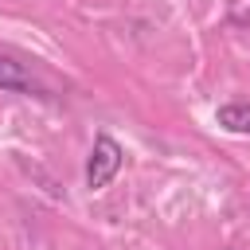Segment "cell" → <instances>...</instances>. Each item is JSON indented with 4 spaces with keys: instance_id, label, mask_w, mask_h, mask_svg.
I'll return each instance as SVG.
<instances>
[{
    "instance_id": "6da1fadb",
    "label": "cell",
    "mask_w": 250,
    "mask_h": 250,
    "mask_svg": "<svg viewBox=\"0 0 250 250\" xmlns=\"http://www.w3.org/2000/svg\"><path fill=\"white\" fill-rule=\"evenodd\" d=\"M121 160H125L121 145H117L109 133H98V137H94V148H90V160H86V188H90V191H102V188L121 172Z\"/></svg>"
},
{
    "instance_id": "7a4b0ae2",
    "label": "cell",
    "mask_w": 250,
    "mask_h": 250,
    "mask_svg": "<svg viewBox=\"0 0 250 250\" xmlns=\"http://www.w3.org/2000/svg\"><path fill=\"white\" fill-rule=\"evenodd\" d=\"M0 90H20V94H39V82L31 78V70L8 55H0Z\"/></svg>"
},
{
    "instance_id": "3957f363",
    "label": "cell",
    "mask_w": 250,
    "mask_h": 250,
    "mask_svg": "<svg viewBox=\"0 0 250 250\" xmlns=\"http://www.w3.org/2000/svg\"><path fill=\"white\" fill-rule=\"evenodd\" d=\"M215 121H219L227 133L250 137V105H246V102H227V105H219V109H215Z\"/></svg>"
}]
</instances>
